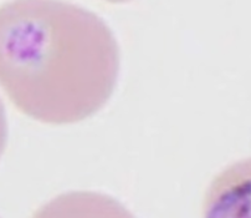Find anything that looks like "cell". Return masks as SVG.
<instances>
[{
	"label": "cell",
	"instance_id": "7a4b0ae2",
	"mask_svg": "<svg viewBox=\"0 0 251 218\" xmlns=\"http://www.w3.org/2000/svg\"><path fill=\"white\" fill-rule=\"evenodd\" d=\"M203 218H251V157L229 164L211 180Z\"/></svg>",
	"mask_w": 251,
	"mask_h": 218
},
{
	"label": "cell",
	"instance_id": "6da1fadb",
	"mask_svg": "<svg viewBox=\"0 0 251 218\" xmlns=\"http://www.w3.org/2000/svg\"><path fill=\"white\" fill-rule=\"evenodd\" d=\"M112 30L69 1L13 0L0 9V82L23 115L77 124L108 103L120 74Z\"/></svg>",
	"mask_w": 251,
	"mask_h": 218
},
{
	"label": "cell",
	"instance_id": "3957f363",
	"mask_svg": "<svg viewBox=\"0 0 251 218\" xmlns=\"http://www.w3.org/2000/svg\"><path fill=\"white\" fill-rule=\"evenodd\" d=\"M31 218H134V216L108 194L73 191L49 201Z\"/></svg>",
	"mask_w": 251,
	"mask_h": 218
}]
</instances>
